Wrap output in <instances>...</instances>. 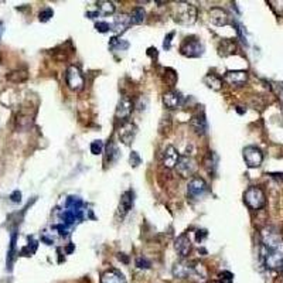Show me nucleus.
Listing matches in <instances>:
<instances>
[{
    "label": "nucleus",
    "mask_w": 283,
    "mask_h": 283,
    "mask_svg": "<svg viewBox=\"0 0 283 283\" xmlns=\"http://www.w3.org/2000/svg\"><path fill=\"white\" fill-rule=\"evenodd\" d=\"M282 273H283V265H282Z\"/></svg>",
    "instance_id": "a18cd8bd"
},
{
    "label": "nucleus",
    "mask_w": 283,
    "mask_h": 283,
    "mask_svg": "<svg viewBox=\"0 0 283 283\" xmlns=\"http://www.w3.org/2000/svg\"><path fill=\"white\" fill-rule=\"evenodd\" d=\"M96 10H98V13L108 16V15H113V13H115L116 6H115V3L110 2V0H101V2L96 3Z\"/></svg>",
    "instance_id": "b1692460"
},
{
    "label": "nucleus",
    "mask_w": 283,
    "mask_h": 283,
    "mask_svg": "<svg viewBox=\"0 0 283 283\" xmlns=\"http://www.w3.org/2000/svg\"><path fill=\"white\" fill-rule=\"evenodd\" d=\"M32 125V118L29 116H17V129L24 130V129H29Z\"/></svg>",
    "instance_id": "473e14b6"
},
{
    "label": "nucleus",
    "mask_w": 283,
    "mask_h": 283,
    "mask_svg": "<svg viewBox=\"0 0 283 283\" xmlns=\"http://www.w3.org/2000/svg\"><path fill=\"white\" fill-rule=\"evenodd\" d=\"M133 110V101L129 96H122L116 105V118L126 119L130 116Z\"/></svg>",
    "instance_id": "4468645a"
},
{
    "label": "nucleus",
    "mask_w": 283,
    "mask_h": 283,
    "mask_svg": "<svg viewBox=\"0 0 283 283\" xmlns=\"http://www.w3.org/2000/svg\"><path fill=\"white\" fill-rule=\"evenodd\" d=\"M176 169H177V172H179L181 177H191L197 170L196 160L191 156H189V155L180 156L177 165H176Z\"/></svg>",
    "instance_id": "6e6552de"
},
{
    "label": "nucleus",
    "mask_w": 283,
    "mask_h": 283,
    "mask_svg": "<svg viewBox=\"0 0 283 283\" xmlns=\"http://www.w3.org/2000/svg\"><path fill=\"white\" fill-rule=\"evenodd\" d=\"M6 78L10 81V82H15V84H19V82H24L26 79L29 78V74L26 70H16L9 72Z\"/></svg>",
    "instance_id": "bb28decb"
},
{
    "label": "nucleus",
    "mask_w": 283,
    "mask_h": 283,
    "mask_svg": "<svg viewBox=\"0 0 283 283\" xmlns=\"http://www.w3.org/2000/svg\"><path fill=\"white\" fill-rule=\"evenodd\" d=\"M103 142L102 140H94L91 143V153L98 156V155H102L103 152Z\"/></svg>",
    "instance_id": "f704fd0d"
},
{
    "label": "nucleus",
    "mask_w": 283,
    "mask_h": 283,
    "mask_svg": "<svg viewBox=\"0 0 283 283\" xmlns=\"http://www.w3.org/2000/svg\"><path fill=\"white\" fill-rule=\"evenodd\" d=\"M262 258L267 269L275 270L277 267H280L283 265V245L277 248H270V249L262 246Z\"/></svg>",
    "instance_id": "f03ea898"
},
{
    "label": "nucleus",
    "mask_w": 283,
    "mask_h": 283,
    "mask_svg": "<svg viewBox=\"0 0 283 283\" xmlns=\"http://www.w3.org/2000/svg\"><path fill=\"white\" fill-rule=\"evenodd\" d=\"M187 279H191L196 283H204L207 280V269L203 263L200 262H191L190 266V272Z\"/></svg>",
    "instance_id": "ddd939ff"
},
{
    "label": "nucleus",
    "mask_w": 283,
    "mask_h": 283,
    "mask_svg": "<svg viewBox=\"0 0 283 283\" xmlns=\"http://www.w3.org/2000/svg\"><path fill=\"white\" fill-rule=\"evenodd\" d=\"M215 163H217V156H215L212 152H210V153H208L204 159L205 169H207L208 172H211V169L214 170V169H215V166H217Z\"/></svg>",
    "instance_id": "2f4dec72"
},
{
    "label": "nucleus",
    "mask_w": 283,
    "mask_h": 283,
    "mask_svg": "<svg viewBox=\"0 0 283 283\" xmlns=\"http://www.w3.org/2000/svg\"><path fill=\"white\" fill-rule=\"evenodd\" d=\"M242 153H244L245 163L251 169L259 167L262 165V162H263V153L256 146H246Z\"/></svg>",
    "instance_id": "0eeeda50"
},
{
    "label": "nucleus",
    "mask_w": 283,
    "mask_h": 283,
    "mask_svg": "<svg viewBox=\"0 0 283 283\" xmlns=\"http://www.w3.org/2000/svg\"><path fill=\"white\" fill-rule=\"evenodd\" d=\"M136 134H137V127H136V125L132 123V122L125 120L122 125L119 126L118 137L120 139V142H122L123 145H126V146H129V145L133 143Z\"/></svg>",
    "instance_id": "1a4fd4ad"
},
{
    "label": "nucleus",
    "mask_w": 283,
    "mask_h": 283,
    "mask_svg": "<svg viewBox=\"0 0 283 283\" xmlns=\"http://www.w3.org/2000/svg\"><path fill=\"white\" fill-rule=\"evenodd\" d=\"M190 123H191L193 130H194L197 134H200V136L205 134L207 133V130H208V123H207V119H205V115L203 112L194 115V116L191 118V122H190Z\"/></svg>",
    "instance_id": "a211bd4d"
},
{
    "label": "nucleus",
    "mask_w": 283,
    "mask_h": 283,
    "mask_svg": "<svg viewBox=\"0 0 283 283\" xmlns=\"http://www.w3.org/2000/svg\"><path fill=\"white\" fill-rule=\"evenodd\" d=\"M224 79L232 87H242L248 81V74L245 71H228L224 75Z\"/></svg>",
    "instance_id": "f3484780"
},
{
    "label": "nucleus",
    "mask_w": 283,
    "mask_h": 283,
    "mask_svg": "<svg viewBox=\"0 0 283 283\" xmlns=\"http://www.w3.org/2000/svg\"><path fill=\"white\" fill-rule=\"evenodd\" d=\"M84 207V201L77 196H70L65 201V208L68 210H82Z\"/></svg>",
    "instance_id": "c85d7f7f"
},
{
    "label": "nucleus",
    "mask_w": 283,
    "mask_h": 283,
    "mask_svg": "<svg viewBox=\"0 0 283 283\" xmlns=\"http://www.w3.org/2000/svg\"><path fill=\"white\" fill-rule=\"evenodd\" d=\"M174 33H169L167 36H166L165 39V43H163V47L166 48V50H170V46H172V39H173Z\"/></svg>",
    "instance_id": "ea45409f"
},
{
    "label": "nucleus",
    "mask_w": 283,
    "mask_h": 283,
    "mask_svg": "<svg viewBox=\"0 0 283 283\" xmlns=\"http://www.w3.org/2000/svg\"><path fill=\"white\" fill-rule=\"evenodd\" d=\"M101 283H126L123 275L116 269L106 270L101 277Z\"/></svg>",
    "instance_id": "4be33fe9"
},
{
    "label": "nucleus",
    "mask_w": 283,
    "mask_h": 283,
    "mask_svg": "<svg viewBox=\"0 0 283 283\" xmlns=\"http://www.w3.org/2000/svg\"><path fill=\"white\" fill-rule=\"evenodd\" d=\"M95 29L99 33H106L112 30V26L109 23H106V22H98V23L95 24Z\"/></svg>",
    "instance_id": "4c0bfd02"
},
{
    "label": "nucleus",
    "mask_w": 283,
    "mask_h": 283,
    "mask_svg": "<svg viewBox=\"0 0 283 283\" xmlns=\"http://www.w3.org/2000/svg\"><path fill=\"white\" fill-rule=\"evenodd\" d=\"M235 41L232 40H222L220 44H218V54L221 57H228L232 53H235Z\"/></svg>",
    "instance_id": "5701e85b"
},
{
    "label": "nucleus",
    "mask_w": 283,
    "mask_h": 283,
    "mask_svg": "<svg viewBox=\"0 0 283 283\" xmlns=\"http://www.w3.org/2000/svg\"><path fill=\"white\" fill-rule=\"evenodd\" d=\"M232 273L231 272H222V273H220V282L222 283H232Z\"/></svg>",
    "instance_id": "58836bf2"
},
{
    "label": "nucleus",
    "mask_w": 283,
    "mask_h": 283,
    "mask_svg": "<svg viewBox=\"0 0 283 283\" xmlns=\"http://www.w3.org/2000/svg\"><path fill=\"white\" fill-rule=\"evenodd\" d=\"M145 17H146V12L143 8H136L133 9V12L129 15L130 19V24H140L145 22Z\"/></svg>",
    "instance_id": "cd10ccee"
},
{
    "label": "nucleus",
    "mask_w": 283,
    "mask_h": 283,
    "mask_svg": "<svg viewBox=\"0 0 283 283\" xmlns=\"http://www.w3.org/2000/svg\"><path fill=\"white\" fill-rule=\"evenodd\" d=\"M3 33H5V23H3V22H0V39H2Z\"/></svg>",
    "instance_id": "37998d69"
},
{
    "label": "nucleus",
    "mask_w": 283,
    "mask_h": 283,
    "mask_svg": "<svg viewBox=\"0 0 283 283\" xmlns=\"http://www.w3.org/2000/svg\"><path fill=\"white\" fill-rule=\"evenodd\" d=\"M60 217H61L64 225L71 227V225H75V224H78V222L84 220V212H82V210H68V208H65V210L61 211Z\"/></svg>",
    "instance_id": "f8f14e48"
},
{
    "label": "nucleus",
    "mask_w": 283,
    "mask_h": 283,
    "mask_svg": "<svg viewBox=\"0 0 283 283\" xmlns=\"http://www.w3.org/2000/svg\"><path fill=\"white\" fill-rule=\"evenodd\" d=\"M197 232H198V234H197V241H200V242H201V241L204 239L205 236H207V231L201 229V231H197Z\"/></svg>",
    "instance_id": "79ce46f5"
},
{
    "label": "nucleus",
    "mask_w": 283,
    "mask_h": 283,
    "mask_svg": "<svg viewBox=\"0 0 283 283\" xmlns=\"http://www.w3.org/2000/svg\"><path fill=\"white\" fill-rule=\"evenodd\" d=\"M163 81L169 87H174L177 82V72L172 68H166L165 74H163Z\"/></svg>",
    "instance_id": "c756f323"
},
{
    "label": "nucleus",
    "mask_w": 283,
    "mask_h": 283,
    "mask_svg": "<svg viewBox=\"0 0 283 283\" xmlns=\"http://www.w3.org/2000/svg\"><path fill=\"white\" fill-rule=\"evenodd\" d=\"M208 190V186L203 177H193L191 180L189 181V186H187V196L191 198V200H200L201 197H204V194Z\"/></svg>",
    "instance_id": "423d86ee"
},
{
    "label": "nucleus",
    "mask_w": 283,
    "mask_h": 283,
    "mask_svg": "<svg viewBox=\"0 0 283 283\" xmlns=\"http://www.w3.org/2000/svg\"><path fill=\"white\" fill-rule=\"evenodd\" d=\"M129 163H130L132 167H137V166L140 165L142 159L137 152H132V153H130V156H129Z\"/></svg>",
    "instance_id": "e433bc0d"
},
{
    "label": "nucleus",
    "mask_w": 283,
    "mask_h": 283,
    "mask_svg": "<svg viewBox=\"0 0 283 283\" xmlns=\"http://www.w3.org/2000/svg\"><path fill=\"white\" fill-rule=\"evenodd\" d=\"M129 48V43L119 37H112L109 41V50L116 53V51H126Z\"/></svg>",
    "instance_id": "a878e982"
},
{
    "label": "nucleus",
    "mask_w": 283,
    "mask_h": 283,
    "mask_svg": "<svg viewBox=\"0 0 283 283\" xmlns=\"http://www.w3.org/2000/svg\"><path fill=\"white\" fill-rule=\"evenodd\" d=\"M197 8L187 2H180L174 8V20L183 26H191L196 23L197 20Z\"/></svg>",
    "instance_id": "f257e3e1"
},
{
    "label": "nucleus",
    "mask_w": 283,
    "mask_h": 283,
    "mask_svg": "<svg viewBox=\"0 0 283 283\" xmlns=\"http://www.w3.org/2000/svg\"><path fill=\"white\" fill-rule=\"evenodd\" d=\"M215 283H222V282H220V280H218V282H215Z\"/></svg>",
    "instance_id": "c03bdc74"
},
{
    "label": "nucleus",
    "mask_w": 283,
    "mask_h": 283,
    "mask_svg": "<svg viewBox=\"0 0 283 283\" xmlns=\"http://www.w3.org/2000/svg\"><path fill=\"white\" fill-rule=\"evenodd\" d=\"M120 156V153H119L118 148H116V145H113V143H110L109 146H108V158L106 160L112 163V162H116Z\"/></svg>",
    "instance_id": "7c9ffc66"
},
{
    "label": "nucleus",
    "mask_w": 283,
    "mask_h": 283,
    "mask_svg": "<svg viewBox=\"0 0 283 283\" xmlns=\"http://www.w3.org/2000/svg\"><path fill=\"white\" fill-rule=\"evenodd\" d=\"M204 84L208 88L214 89V91H220L222 88V79L218 75H215V74H208V75L204 77Z\"/></svg>",
    "instance_id": "393cba45"
},
{
    "label": "nucleus",
    "mask_w": 283,
    "mask_h": 283,
    "mask_svg": "<svg viewBox=\"0 0 283 283\" xmlns=\"http://www.w3.org/2000/svg\"><path fill=\"white\" fill-rule=\"evenodd\" d=\"M133 191H132V190H127V191H125V193L122 194V197H120V203H119V217H120V218H123L126 214L133 208Z\"/></svg>",
    "instance_id": "2eb2a0df"
},
{
    "label": "nucleus",
    "mask_w": 283,
    "mask_h": 283,
    "mask_svg": "<svg viewBox=\"0 0 283 283\" xmlns=\"http://www.w3.org/2000/svg\"><path fill=\"white\" fill-rule=\"evenodd\" d=\"M174 248L177 253L180 255L181 258H186L187 255L191 251V242H190V238L186 234L180 235L177 239H176V244H174Z\"/></svg>",
    "instance_id": "6ab92c4d"
},
{
    "label": "nucleus",
    "mask_w": 283,
    "mask_h": 283,
    "mask_svg": "<svg viewBox=\"0 0 283 283\" xmlns=\"http://www.w3.org/2000/svg\"><path fill=\"white\" fill-rule=\"evenodd\" d=\"M10 200H12L13 203H20V201H22V193H20V191H15V193L10 196Z\"/></svg>",
    "instance_id": "a19ab883"
},
{
    "label": "nucleus",
    "mask_w": 283,
    "mask_h": 283,
    "mask_svg": "<svg viewBox=\"0 0 283 283\" xmlns=\"http://www.w3.org/2000/svg\"><path fill=\"white\" fill-rule=\"evenodd\" d=\"M184 102V96L181 95V92L176 91V89H170L163 95V103L166 108L169 109H177L179 106H181Z\"/></svg>",
    "instance_id": "9d476101"
},
{
    "label": "nucleus",
    "mask_w": 283,
    "mask_h": 283,
    "mask_svg": "<svg viewBox=\"0 0 283 283\" xmlns=\"http://www.w3.org/2000/svg\"><path fill=\"white\" fill-rule=\"evenodd\" d=\"M136 266L139 267V269H149L152 266V262L148 258H145V256H139L136 259Z\"/></svg>",
    "instance_id": "c9c22d12"
},
{
    "label": "nucleus",
    "mask_w": 283,
    "mask_h": 283,
    "mask_svg": "<svg viewBox=\"0 0 283 283\" xmlns=\"http://www.w3.org/2000/svg\"><path fill=\"white\" fill-rule=\"evenodd\" d=\"M179 159H180V153L177 152V149L174 146H167L163 150L162 162H163V166H165L166 169H173V167H176Z\"/></svg>",
    "instance_id": "dca6fc26"
},
{
    "label": "nucleus",
    "mask_w": 283,
    "mask_h": 283,
    "mask_svg": "<svg viewBox=\"0 0 283 283\" xmlns=\"http://www.w3.org/2000/svg\"><path fill=\"white\" fill-rule=\"evenodd\" d=\"M110 26H112V30L116 33V34H120V33L126 32V30H127V27L130 26V19H129V15H125V13L119 15V16L115 17L113 23L110 24Z\"/></svg>",
    "instance_id": "aec40b11"
},
{
    "label": "nucleus",
    "mask_w": 283,
    "mask_h": 283,
    "mask_svg": "<svg viewBox=\"0 0 283 283\" xmlns=\"http://www.w3.org/2000/svg\"><path fill=\"white\" fill-rule=\"evenodd\" d=\"M244 200L246 205L252 210H260L266 203V197H265L263 190L256 187V186H252L245 191Z\"/></svg>",
    "instance_id": "20e7f679"
},
{
    "label": "nucleus",
    "mask_w": 283,
    "mask_h": 283,
    "mask_svg": "<svg viewBox=\"0 0 283 283\" xmlns=\"http://www.w3.org/2000/svg\"><path fill=\"white\" fill-rule=\"evenodd\" d=\"M210 22L214 26H228L231 23V16L227 10L221 8H212L210 10Z\"/></svg>",
    "instance_id": "9b49d317"
},
{
    "label": "nucleus",
    "mask_w": 283,
    "mask_h": 283,
    "mask_svg": "<svg viewBox=\"0 0 283 283\" xmlns=\"http://www.w3.org/2000/svg\"><path fill=\"white\" fill-rule=\"evenodd\" d=\"M190 266H191V262H187V260H179V262H176L173 266L174 277L186 279V277L189 276Z\"/></svg>",
    "instance_id": "412c9836"
},
{
    "label": "nucleus",
    "mask_w": 283,
    "mask_h": 283,
    "mask_svg": "<svg viewBox=\"0 0 283 283\" xmlns=\"http://www.w3.org/2000/svg\"><path fill=\"white\" fill-rule=\"evenodd\" d=\"M53 16H54V12H53V9L51 8L43 9V10L39 13L40 22H43V23H46L48 20H51V17Z\"/></svg>",
    "instance_id": "72a5a7b5"
},
{
    "label": "nucleus",
    "mask_w": 283,
    "mask_h": 283,
    "mask_svg": "<svg viewBox=\"0 0 283 283\" xmlns=\"http://www.w3.org/2000/svg\"><path fill=\"white\" fill-rule=\"evenodd\" d=\"M180 53L189 58H198L204 54V44L197 37H187L181 43Z\"/></svg>",
    "instance_id": "7ed1b4c3"
},
{
    "label": "nucleus",
    "mask_w": 283,
    "mask_h": 283,
    "mask_svg": "<svg viewBox=\"0 0 283 283\" xmlns=\"http://www.w3.org/2000/svg\"><path fill=\"white\" fill-rule=\"evenodd\" d=\"M65 81H67V85L70 89L72 91H81L84 88V84H85V79H84V75L81 74L78 67L75 65H71L67 70V74H65Z\"/></svg>",
    "instance_id": "39448f33"
}]
</instances>
